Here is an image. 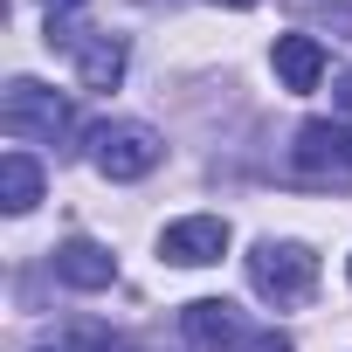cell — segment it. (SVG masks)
I'll list each match as a JSON object with an SVG mask.
<instances>
[{
	"label": "cell",
	"instance_id": "1",
	"mask_svg": "<svg viewBox=\"0 0 352 352\" xmlns=\"http://www.w3.org/2000/svg\"><path fill=\"white\" fill-rule=\"evenodd\" d=\"M249 290L270 304V311H304L318 297V256L304 242H256L249 249Z\"/></svg>",
	"mask_w": 352,
	"mask_h": 352
},
{
	"label": "cell",
	"instance_id": "2",
	"mask_svg": "<svg viewBox=\"0 0 352 352\" xmlns=\"http://www.w3.org/2000/svg\"><path fill=\"white\" fill-rule=\"evenodd\" d=\"M290 180L345 194L352 187V124H331V118L297 124V138H290Z\"/></svg>",
	"mask_w": 352,
	"mask_h": 352
},
{
	"label": "cell",
	"instance_id": "3",
	"mask_svg": "<svg viewBox=\"0 0 352 352\" xmlns=\"http://www.w3.org/2000/svg\"><path fill=\"white\" fill-rule=\"evenodd\" d=\"M0 131L21 138V145H56V138L69 131V104H63L49 83L14 76L8 90H0Z\"/></svg>",
	"mask_w": 352,
	"mask_h": 352
},
{
	"label": "cell",
	"instance_id": "4",
	"mask_svg": "<svg viewBox=\"0 0 352 352\" xmlns=\"http://www.w3.org/2000/svg\"><path fill=\"white\" fill-rule=\"evenodd\" d=\"M166 159V138L138 118H111L90 131V166L104 173V180H145V173Z\"/></svg>",
	"mask_w": 352,
	"mask_h": 352
},
{
	"label": "cell",
	"instance_id": "5",
	"mask_svg": "<svg viewBox=\"0 0 352 352\" xmlns=\"http://www.w3.org/2000/svg\"><path fill=\"white\" fill-rule=\"evenodd\" d=\"M49 49H69V56H76V83H83V90H118V83H124V42H118V35L69 28V21L49 14Z\"/></svg>",
	"mask_w": 352,
	"mask_h": 352
},
{
	"label": "cell",
	"instance_id": "6",
	"mask_svg": "<svg viewBox=\"0 0 352 352\" xmlns=\"http://www.w3.org/2000/svg\"><path fill=\"white\" fill-rule=\"evenodd\" d=\"M159 256L166 263H180V270H208L228 256V221L221 214H187V221H173L159 235Z\"/></svg>",
	"mask_w": 352,
	"mask_h": 352
},
{
	"label": "cell",
	"instance_id": "7",
	"mask_svg": "<svg viewBox=\"0 0 352 352\" xmlns=\"http://www.w3.org/2000/svg\"><path fill=\"white\" fill-rule=\"evenodd\" d=\"M180 331H187L194 352H235V345L249 338V318H242L228 297H194V304L180 311Z\"/></svg>",
	"mask_w": 352,
	"mask_h": 352
},
{
	"label": "cell",
	"instance_id": "8",
	"mask_svg": "<svg viewBox=\"0 0 352 352\" xmlns=\"http://www.w3.org/2000/svg\"><path fill=\"white\" fill-rule=\"evenodd\" d=\"M56 276H63L69 290H111V283H118V256H111L104 242H90V235H69V242L56 249Z\"/></svg>",
	"mask_w": 352,
	"mask_h": 352
},
{
	"label": "cell",
	"instance_id": "9",
	"mask_svg": "<svg viewBox=\"0 0 352 352\" xmlns=\"http://www.w3.org/2000/svg\"><path fill=\"white\" fill-rule=\"evenodd\" d=\"M276 76H283V90L290 97H311L318 83H324V42L318 35H276Z\"/></svg>",
	"mask_w": 352,
	"mask_h": 352
},
{
	"label": "cell",
	"instance_id": "10",
	"mask_svg": "<svg viewBox=\"0 0 352 352\" xmlns=\"http://www.w3.org/2000/svg\"><path fill=\"white\" fill-rule=\"evenodd\" d=\"M0 201H8V214H35L42 201V166L28 152H8L0 159Z\"/></svg>",
	"mask_w": 352,
	"mask_h": 352
},
{
	"label": "cell",
	"instance_id": "11",
	"mask_svg": "<svg viewBox=\"0 0 352 352\" xmlns=\"http://www.w3.org/2000/svg\"><path fill=\"white\" fill-rule=\"evenodd\" d=\"M235 352H297V345H290V338H283L276 324H249V338H242Z\"/></svg>",
	"mask_w": 352,
	"mask_h": 352
},
{
	"label": "cell",
	"instance_id": "12",
	"mask_svg": "<svg viewBox=\"0 0 352 352\" xmlns=\"http://www.w3.org/2000/svg\"><path fill=\"white\" fill-rule=\"evenodd\" d=\"M331 104H338V118H345V124H352V69H345V76H338V83H331Z\"/></svg>",
	"mask_w": 352,
	"mask_h": 352
},
{
	"label": "cell",
	"instance_id": "13",
	"mask_svg": "<svg viewBox=\"0 0 352 352\" xmlns=\"http://www.w3.org/2000/svg\"><path fill=\"white\" fill-rule=\"evenodd\" d=\"M208 8H235V14H249V8H263V0H208Z\"/></svg>",
	"mask_w": 352,
	"mask_h": 352
},
{
	"label": "cell",
	"instance_id": "14",
	"mask_svg": "<svg viewBox=\"0 0 352 352\" xmlns=\"http://www.w3.org/2000/svg\"><path fill=\"white\" fill-rule=\"evenodd\" d=\"M69 8H83V0H49V14H69Z\"/></svg>",
	"mask_w": 352,
	"mask_h": 352
},
{
	"label": "cell",
	"instance_id": "15",
	"mask_svg": "<svg viewBox=\"0 0 352 352\" xmlns=\"http://www.w3.org/2000/svg\"><path fill=\"white\" fill-rule=\"evenodd\" d=\"M42 352H69V345H42Z\"/></svg>",
	"mask_w": 352,
	"mask_h": 352
},
{
	"label": "cell",
	"instance_id": "16",
	"mask_svg": "<svg viewBox=\"0 0 352 352\" xmlns=\"http://www.w3.org/2000/svg\"><path fill=\"white\" fill-rule=\"evenodd\" d=\"M345 270H352V263H345Z\"/></svg>",
	"mask_w": 352,
	"mask_h": 352
}]
</instances>
